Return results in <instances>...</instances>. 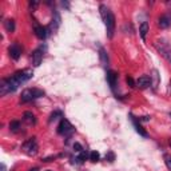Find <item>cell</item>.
<instances>
[{
  "instance_id": "6da1fadb",
  "label": "cell",
  "mask_w": 171,
  "mask_h": 171,
  "mask_svg": "<svg viewBox=\"0 0 171 171\" xmlns=\"http://www.w3.org/2000/svg\"><path fill=\"white\" fill-rule=\"evenodd\" d=\"M99 9H100L102 19H103L104 25H106L107 36L111 39L112 36H114V32H115V16H114V13L111 12V9L104 4H100Z\"/></svg>"
},
{
  "instance_id": "7a4b0ae2",
  "label": "cell",
  "mask_w": 171,
  "mask_h": 171,
  "mask_svg": "<svg viewBox=\"0 0 171 171\" xmlns=\"http://www.w3.org/2000/svg\"><path fill=\"white\" fill-rule=\"evenodd\" d=\"M19 86H20V83L17 82L13 76L3 79V80L0 82V95L4 96L9 92H15V91L19 88Z\"/></svg>"
},
{
  "instance_id": "3957f363",
  "label": "cell",
  "mask_w": 171,
  "mask_h": 171,
  "mask_svg": "<svg viewBox=\"0 0 171 171\" xmlns=\"http://www.w3.org/2000/svg\"><path fill=\"white\" fill-rule=\"evenodd\" d=\"M42 96H44V91H43V90H39V88H25L23 92H21L20 100H21V103H28V102H31L34 99H38V98H42Z\"/></svg>"
},
{
  "instance_id": "277c9868",
  "label": "cell",
  "mask_w": 171,
  "mask_h": 171,
  "mask_svg": "<svg viewBox=\"0 0 171 171\" xmlns=\"http://www.w3.org/2000/svg\"><path fill=\"white\" fill-rule=\"evenodd\" d=\"M21 150H23L27 155H30V156L38 154L39 147H38V143H36L35 138H31V139H28L27 142H24L23 146H21Z\"/></svg>"
},
{
  "instance_id": "5b68a950",
  "label": "cell",
  "mask_w": 171,
  "mask_h": 171,
  "mask_svg": "<svg viewBox=\"0 0 171 171\" xmlns=\"http://www.w3.org/2000/svg\"><path fill=\"white\" fill-rule=\"evenodd\" d=\"M74 131H75V128L72 127V125L67 119H61L60 125L58 126V134L64 135V136H70L71 134H74Z\"/></svg>"
},
{
  "instance_id": "8992f818",
  "label": "cell",
  "mask_w": 171,
  "mask_h": 171,
  "mask_svg": "<svg viewBox=\"0 0 171 171\" xmlns=\"http://www.w3.org/2000/svg\"><path fill=\"white\" fill-rule=\"evenodd\" d=\"M12 76L21 84V83H25L27 80H30L32 76H34V72H32V70H30V68H25V70H21V71L15 72Z\"/></svg>"
},
{
  "instance_id": "52a82bcc",
  "label": "cell",
  "mask_w": 171,
  "mask_h": 171,
  "mask_svg": "<svg viewBox=\"0 0 171 171\" xmlns=\"http://www.w3.org/2000/svg\"><path fill=\"white\" fill-rule=\"evenodd\" d=\"M156 48H158V51L162 54V56L166 58V60L171 64V51L169 50V47H167L163 42H158L156 43Z\"/></svg>"
},
{
  "instance_id": "ba28073f",
  "label": "cell",
  "mask_w": 171,
  "mask_h": 171,
  "mask_svg": "<svg viewBox=\"0 0 171 171\" xmlns=\"http://www.w3.org/2000/svg\"><path fill=\"white\" fill-rule=\"evenodd\" d=\"M8 52H9V56L13 60H19L21 56V48H20L19 43H12L8 48Z\"/></svg>"
},
{
  "instance_id": "9c48e42d",
  "label": "cell",
  "mask_w": 171,
  "mask_h": 171,
  "mask_svg": "<svg viewBox=\"0 0 171 171\" xmlns=\"http://www.w3.org/2000/svg\"><path fill=\"white\" fill-rule=\"evenodd\" d=\"M135 84L139 87V88H142V90L148 88V87L151 86V76H147V75L140 76V78L135 82Z\"/></svg>"
},
{
  "instance_id": "30bf717a",
  "label": "cell",
  "mask_w": 171,
  "mask_h": 171,
  "mask_svg": "<svg viewBox=\"0 0 171 171\" xmlns=\"http://www.w3.org/2000/svg\"><path fill=\"white\" fill-rule=\"evenodd\" d=\"M107 82H108V84H110L111 90L115 91V86H116V82H118V74L112 70L107 71Z\"/></svg>"
},
{
  "instance_id": "8fae6325",
  "label": "cell",
  "mask_w": 171,
  "mask_h": 171,
  "mask_svg": "<svg viewBox=\"0 0 171 171\" xmlns=\"http://www.w3.org/2000/svg\"><path fill=\"white\" fill-rule=\"evenodd\" d=\"M59 25H60V15L58 11H54V17H52V21H51L48 30L51 32H55L58 28H59Z\"/></svg>"
},
{
  "instance_id": "7c38bea8",
  "label": "cell",
  "mask_w": 171,
  "mask_h": 171,
  "mask_svg": "<svg viewBox=\"0 0 171 171\" xmlns=\"http://www.w3.org/2000/svg\"><path fill=\"white\" fill-rule=\"evenodd\" d=\"M42 59H43V51L40 48L32 52V63H34L35 67H39V65H40Z\"/></svg>"
},
{
  "instance_id": "4fadbf2b",
  "label": "cell",
  "mask_w": 171,
  "mask_h": 171,
  "mask_svg": "<svg viewBox=\"0 0 171 171\" xmlns=\"http://www.w3.org/2000/svg\"><path fill=\"white\" fill-rule=\"evenodd\" d=\"M35 35L38 36L39 39L44 40V39L47 38V35H48V28L42 27V25H38V27H35Z\"/></svg>"
},
{
  "instance_id": "5bb4252c",
  "label": "cell",
  "mask_w": 171,
  "mask_h": 171,
  "mask_svg": "<svg viewBox=\"0 0 171 171\" xmlns=\"http://www.w3.org/2000/svg\"><path fill=\"white\" fill-rule=\"evenodd\" d=\"M158 24H159V27H161V28L170 27V24H171V17H170V15H162L161 17H159V20H158Z\"/></svg>"
},
{
  "instance_id": "9a60e30c",
  "label": "cell",
  "mask_w": 171,
  "mask_h": 171,
  "mask_svg": "<svg viewBox=\"0 0 171 171\" xmlns=\"http://www.w3.org/2000/svg\"><path fill=\"white\" fill-rule=\"evenodd\" d=\"M23 119L25 123H28V125H35L36 123V119H35V115L32 114L30 111H25L23 114Z\"/></svg>"
},
{
  "instance_id": "2e32d148",
  "label": "cell",
  "mask_w": 171,
  "mask_h": 171,
  "mask_svg": "<svg viewBox=\"0 0 171 171\" xmlns=\"http://www.w3.org/2000/svg\"><path fill=\"white\" fill-rule=\"evenodd\" d=\"M131 118H132V123H134V127H135L136 132H138V134H140L142 136H144V138H146V136L148 135V134H147V131L144 130V128H143V127H142L140 125H138V122L135 121V118H134L132 115H131Z\"/></svg>"
},
{
  "instance_id": "e0dca14e",
  "label": "cell",
  "mask_w": 171,
  "mask_h": 171,
  "mask_svg": "<svg viewBox=\"0 0 171 171\" xmlns=\"http://www.w3.org/2000/svg\"><path fill=\"white\" fill-rule=\"evenodd\" d=\"M147 32H148V23L147 21H143V23L140 24V27H139V34H140V38L143 39V40H146Z\"/></svg>"
},
{
  "instance_id": "ac0fdd59",
  "label": "cell",
  "mask_w": 171,
  "mask_h": 171,
  "mask_svg": "<svg viewBox=\"0 0 171 171\" xmlns=\"http://www.w3.org/2000/svg\"><path fill=\"white\" fill-rule=\"evenodd\" d=\"M4 25H6V30L8 32H13L15 31V21H13L12 19H8L4 21Z\"/></svg>"
},
{
  "instance_id": "d6986e66",
  "label": "cell",
  "mask_w": 171,
  "mask_h": 171,
  "mask_svg": "<svg viewBox=\"0 0 171 171\" xmlns=\"http://www.w3.org/2000/svg\"><path fill=\"white\" fill-rule=\"evenodd\" d=\"M99 56H100L102 64H103V65H107V64H108V56H107L106 51H104L103 48H100V50H99Z\"/></svg>"
},
{
  "instance_id": "ffe728a7",
  "label": "cell",
  "mask_w": 171,
  "mask_h": 171,
  "mask_svg": "<svg viewBox=\"0 0 171 171\" xmlns=\"http://www.w3.org/2000/svg\"><path fill=\"white\" fill-rule=\"evenodd\" d=\"M100 159V154L98 151H91L90 152V161L91 162H98Z\"/></svg>"
},
{
  "instance_id": "44dd1931",
  "label": "cell",
  "mask_w": 171,
  "mask_h": 171,
  "mask_svg": "<svg viewBox=\"0 0 171 171\" xmlns=\"http://www.w3.org/2000/svg\"><path fill=\"white\" fill-rule=\"evenodd\" d=\"M20 128V122L19 121H12L9 123V130L11 131H17Z\"/></svg>"
},
{
  "instance_id": "7402d4cb",
  "label": "cell",
  "mask_w": 171,
  "mask_h": 171,
  "mask_svg": "<svg viewBox=\"0 0 171 171\" xmlns=\"http://www.w3.org/2000/svg\"><path fill=\"white\" fill-rule=\"evenodd\" d=\"M163 159H165V163H166L167 169H169V170L171 171V155L165 154V155H163Z\"/></svg>"
},
{
  "instance_id": "603a6c76",
  "label": "cell",
  "mask_w": 171,
  "mask_h": 171,
  "mask_svg": "<svg viewBox=\"0 0 171 171\" xmlns=\"http://www.w3.org/2000/svg\"><path fill=\"white\" fill-rule=\"evenodd\" d=\"M106 161H108V162H114L115 161V154L112 151H108L107 154H106Z\"/></svg>"
},
{
  "instance_id": "cb8c5ba5",
  "label": "cell",
  "mask_w": 171,
  "mask_h": 171,
  "mask_svg": "<svg viewBox=\"0 0 171 171\" xmlns=\"http://www.w3.org/2000/svg\"><path fill=\"white\" fill-rule=\"evenodd\" d=\"M58 116H61V112L60 111H55V112H52L50 116V122H52V121H56L58 119Z\"/></svg>"
},
{
  "instance_id": "d4e9b609",
  "label": "cell",
  "mask_w": 171,
  "mask_h": 171,
  "mask_svg": "<svg viewBox=\"0 0 171 171\" xmlns=\"http://www.w3.org/2000/svg\"><path fill=\"white\" fill-rule=\"evenodd\" d=\"M74 150H75L76 152H82V151H83L82 144H80V143H78V142H75V143H74Z\"/></svg>"
},
{
  "instance_id": "484cf974",
  "label": "cell",
  "mask_w": 171,
  "mask_h": 171,
  "mask_svg": "<svg viewBox=\"0 0 171 171\" xmlns=\"http://www.w3.org/2000/svg\"><path fill=\"white\" fill-rule=\"evenodd\" d=\"M126 82H127V84H128L130 87H135V86H136L135 82H134V79L131 78V76H127V78H126Z\"/></svg>"
},
{
  "instance_id": "4316f807",
  "label": "cell",
  "mask_w": 171,
  "mask_h": 171,
  "mask_svg": "<svg viewBox=\"0 0 171 171\" xmlns=\"http://www.w3.org/2000/svg\"><path fill=\"white\" fill-rule=\"evenodd\" d=\"M152 74H154V87H156V84H158V72L154 70Z\"/></svg>"
},
{
  "instance_id": "83f0119b",
  "label": "cell",
  "mask_w": 171,
  "mask_h": 171,
  "mask_svg": "<svg viewBox=\"0 0 171 171\" xmlns=\"http://www.w3.org/2000/svg\"><path fill=\"white\" fill-rule=\"evenodd\" d=\"M38 4H39V3L36 2V0H34V2H30V8H32V9H35L36 7H38Z\"/></svg>"
},
{
  "instance_id": "f1b7e54d",
  "label": "cell",
  "mask_w": 171,
  "mask_h": 171,
  "mask_svg": "<svg viewBox=\"0 0 171 171\" xmlns=\"http://www.w3.org/2000/svg\"><path fill=\"white\" fill-rule=\"evenodd\" d=\"M150 116H142V118H139V122H150Z\"/></svg>"
},
{
  "instance_id": "f546056e",
  "label": "cell",
  "mask_w": 171,
  "mask_h": 171,
  "mask_svg": "<svg viewBox=\"0 0 171 171\" xmlns=\"http://www.w3.org/2000/svg\"><path fill=\"white\" fill-rule=\"evenodd\" d=\"M61 6H63V7H65V8H68V7H70V4H68L67 2H61Z\"/></svg>"
},
{
  "instance_id": "4dcf8cb0",
  "label": "cell",
  "mask_w": 171,
  "mask_h": 171,
  "mask_svg": "<svg viewBox=\"0 0 171 171\" xmlns=\"http://www.w3.org/2000/svg\"><path fill=\"white\" fill-rule=\"evenodd\" d=\"M30 171H39V169H36V167H35V169H31Z\"/></svg>"
},
{
  "instance_id": "1f68e13d",
  "label": "cell",
  "mask_w": 171,
  "mask_h": 171,
  "mask_svg": "<svg viewBox=\"0 0 171 171\" xmlns=\"http://www.w3.org/2000/svg\"><path fill=\"white\" fill-rule=\"evenodd\" d=\"M169 91L171 92V80H170V84H169Z\"/></svg>"
},
{
  "instance_id": "d6a6232c",
  "label": "cell",
  "mask_w": 171,
  "mask_h": 171,
  "mask_svg": "<svg viewBox=\"0 0 171 171\" xmlns=\"http://www.w3.org/2000/svg\"><path fill=\"white\" fill-rule=\"evenodd\" d=\"M169 144H170V147H171V139H170V142H169Z\"/></svg>"
},
{
  "instance_id": "836d02e7",
  "label": "cell",
  "mask_w": 171,
  "mask_h": 171,
  "mask_svg": "<svg viewBox=\"0 0 171 171\" xmlns=\"http://www.w3.org/2000/svg\"><path fill=\"white\" fill-rule=\"evenodd\" d=\"M47 171H51V170H47Z\"/></svg>"
}]
</instances>
